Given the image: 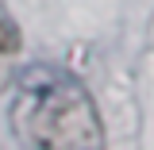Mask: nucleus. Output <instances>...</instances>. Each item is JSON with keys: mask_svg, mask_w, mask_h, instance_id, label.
I'll use <instances>...</instances> for the list:
<instances>
[{"mask_svg": "<svg viewBox=\"0 0 154 150\" xmlns=\"http://www.w3.org/2000/svg\"><path fill=\"white\" fill-rule=\"evenodd\" d=\"M12 131L31 150H104V123L89 89L73 73L50 66L19 73Z\"/></svg>", "mask_w": 154, "mask_h": 150, "instance_id": "obj_1", "label": "nucleus"}, {"mask_svg": "<svg viewBox=\"0 0 154 150\" xmlns=\"http://www.w3.org/2000/svg\"><path fill=\"white\" fill-rule=\"evenodd\" d=\"M19 46H23V31H19V23L12 19V12L0 4V54H16Z\"/></svg>", "mask_w": 154, "mask_h": 150, "instance_id": "obj_2", "label": "nucleus"}]
</instances>
